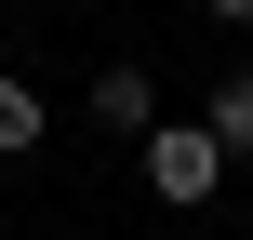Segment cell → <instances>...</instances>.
<instances>
[{"mask_svg":"<svg viewBox=\"0 0 253 240\" xmlns=\"http://www.w3.org/2000/svg\"><path fill=\"white\" fill-rule=\"evenodd\" d=\"M200 120L227 134V160H253V67H227V80L200 94Z\"/></svg>","mask_w":253,"mask_h":240,"instance_id":"obj_4","label":"cell"},{"mask_svg":"<svg viewBox=\"0 0 253 240\" xmlns=\"http://www.w3.org/2000/svg\"><path fill=\"white\" fill-rule=\"evenodd\" d=\"M133 160H147V200H173V214H200V200L240 174V160H227V134H213L200 107H160V134H147Z\"/></svg>","mask_w":253,"mask_h":240,"instance_id":"obj_1","label":"cell"},{"mask_svg":"<svg viewBox=\"0 0 253 240\" xmlns=\"http://www.w3.org/2000/svg\"><path fill=\"white\" fill-rule=\"evenodd\" d=\"M80 120H93L107 147H147V134H160V80L120 53V67H93V80H80Z\"/></svg>","mask_w":253,"mask_h":240,"instance_id":"obj_2","label":"cell"},{"mask_svg":"<svg viewBox=\"0 0 253 240\" xmlns=\"http://www.w3.org/2000/svg\"><path fill=\"white\" fill-rule=\"evenodd\" d=\"M40 134H53V94H40L27 67H0V160H27Z\"/></svg>","mask_w":253,"mask_h":240,"instance_id":"obj_3","label":"cell"},{"mask_svg":"<svg viewBox=\"0 0 253 240\" xmlns=\"http://www.w3.org/2000/svg\"><path fill=\"white\" fill-rule=\"evenodd\" d=\"M200 13H213V27H253V0H200Z\"/></svg>","mask_w":253,"mask_h":240,"instance_id":"obj_5","label":"cell"}]
</instances>
